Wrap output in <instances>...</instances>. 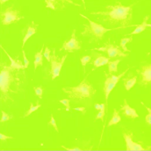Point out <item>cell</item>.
<instances>
[{
	"label": "cell",
	"instance_id": "cell-31",
	"mask_svg": "<svg viewBox=\"0 0 151 151\" xmlns=\"http://www.w3.org/2000/svg\"><path fill=\"white\" fill-rule=\"evenodd\" d=\"M105 111L100 110L99 112L98 113L96 117V120L100 119L102 121H104V116H105Z\"/></svg>",
	"mask_w": 151,
	"mask_h": 151
},
{
	"label": "cell",
	"instance_id": "cell-35",
	"mask_svg": "<svg viewBox=\"0 0 151 151\" xmlns=\"http://www.w3.org/2000/svg\"><path fill=\"white\" fill-rule=\"evenodd\" d=\"M73 110L76 111L81 112L83 113H85L86 112L85 108L84 107H77V108H73Z\"/></svg>",
	"mask_w": 151,
	"mask_h": 151
},
{
	"label": "cell",
	"instance_id": "cell-23",
	"mask_svg": "<svg viewBox=\"0 0 151 151\" xmlns=\"http://www.w3.org/2000/svg\"><path fill=\"white\" fill-rule=\"evenodd\" d=\"M105 57L103 56H100L98 57L93 62V64L95 67H100V64L102 63V61L104 59Z\"/></svg>",
	"mask_w": 151,
	"mask_h": 151
},
{
	"label": "cell",
	"instance_id": "cell-15",
	"mask_svg": "<svg viewBox=\"0 0 151 151\" xmlns=\"http://www.w3.org/2000/svg\"><path fill=\"white\" fill-rule=\"evenodd\" d=\"M46 3V7L47 9H50L53 10H55L56 5L59 3V2H62L63 3L67 2L71 4L76 6H80L81 5L78 4L74 3L72 0H44Z\"/></svg>",
	"mask_w": 151,
	"mask_h": 151
},
{
	"label": "cell",
	"instance_id": "cell-1",
	"mask_svg": "<svg viewBox=\"0 0 151 151\" xmlns=\"http://www.w3.org/2000/svg\"><path fill=\"white\" fill-rule=\"evenodd\" d=\"M133 4L126 6L118 2L115 4L107 5L105 7V11L91 12V15H99L101 20L104 22H108L111 25L120 24L122 26H137V25H128L132 19V6Z\"/></svg>",
	"mask_w": 151,
	"mask_h": 151
},
{
	"label": "cell",
	"instance_id": "cell-17",
	"mask_svg": "<svg viewBox=\"0 0 151 151\" xmlns=\"http://www.w3.org/2000/svg\"><path fill=\"white\" fill-rule=\"evenodd\" d=\"M0 47L4 51V52L6 53V55H7L9 58L10 60L11 61V67H12V68L14 69H24V65H22V63L20 62L19 60H18V61H16V60H14L12 59V58L8 54V53L6 52V51L4 50V48L0 44Z\"/></svg>",
	"mask_w": 151,
	"mask_h": 151
},
{
	"label": "cell",
	"instance_id": "cell-10",
	"mask_svg": "<svg viewBox=\"0 0 151 151\" xmlns=\"http://www.w3.org/2000/svg\"><path fill=\"white\" fill-rule=\"evenodd\" d=\"M124 140L126 144L127 150L128 151L145 150L141 144L133 141V134H123Z\"/></svg>",
	"mask_w": 151,
	"mask_h": 151
},
{
	"label": "cell",
	"instance_id": "cell-7",
	"mask_svg": "<svg viewBox=\"0 0 151 151\" xmlns=\"http://www.w3.org/2000/svg\"><path fill=\"white\" fill-rule=\"evenodd\" d=\"M68 55L66 54L63 57L62 59H58V56L55 55V49L53 50V55L51 56L50 62H51V73L52 75V80L55 79L57 77L60 75V72L62 70V67L64 63L65 59L67 58Z\"/></svg>",
	"mask_w": 151,
	"mask_h": 151
},
{
	"label": "cell",
	"instance_id": "cell-36",
	"mask_svg": "<svg viewBox=\"0 0 151 151\" xmlns=\"http://www.w3.org/2000/svg\"><path fill=\"white\" fill-rule=\"evenodd\" d=\"M99 108L101 111H105V105L104 104H101L99 105Z\"/></svg>",
	"mask_w": 151,
	"mask_h": 151
},
{
	"label": "cell",
	"instance_id": "cell-11",
	"mask_svg": "<svg viewBox=\"0 0 151 151\" xmlns=\"http://www.w3.org/2000/svg\"><path fill=\"white\" fill-rule=\"evenodd\" d=\"M138 73L140 74V80L142 84L147 85L151 82V64L145 65L141 67Z\"/></svg>",
	"mask_w": 151,
	"mask_h": 151
},
{
	"label": "cell",
	"instance_id": "cell-14",
	"mask_svg": "<svg viewBox=\"0 0 151 151\" xmlns=\"http://www.w3.org/2000/svg\"><path fill=\"white\" fill-rule=\"evenodd\" d=\"M150 18V16H146L145 17L142 23L140 25H137L136 28L131 33L127 34L126 35H133L138 34L143 32L147 27H151V24H148L147 21Z\"/></svg>",
	"mask_w": 151,
	"mask_h": 151
},
{
	"label": "cell",
	"instance_id": "cell-16",
	"mask_svg": "<svg viewBox=\"0 0 151 151\" xmlns=\"http://www.w3.org/2000/svg\"><path fill=\"white\" fill-rule=\"evenodd\" d=\"M44 44H43L41 50L39 52L35 53V61L34 62L35 69H36L39 66L43 65V59H42V52H43V48Z\"/></svg>",
	"mask_w": 151,
	"mask_h": 151
},
{
	"label": "cell",
	"instance_id": "cell-2",
	"mask_svg": "<svg viewBox=\"0 0 151 151\" xmlns=\"http://www.w3.org/2000/svg\"><path fill=\"white\" fill-rule=\"evenodd\" d=\"M89 74L78 85L74 87L63 88V91L69 98L76 101H82L90 98L95 94V90L89 82L87 81Z\"/></svg>",
	"mask_w": 151,
	"mask_h": 151
},
{
	"label": "cell",
	"instance_id": "cell-19",
	"mask_svg": "<svg viewBox=\"0 0 151 151\" xmlns=\"http://www.w3.org/2000/svg\"><path fill=\"white\" fill-rule=\"evenodd\" d=\"M121 120V118L119 114V112L115 109L114 110L113 115L110 121L108 123V126L116 125Z\"/></svg>",
	"mask_w": 151,
	"mask_h": 151
},
{
	"label": "cell",
	"instance_id": "cell-13",
	"mask_svg": "<svg viewBox=\"0 0 151 151\" xmlns=\"http://www.w3.org/2000/svg\"><path fill=\"white\" fill-rule=\"evenodd\" d=\"M37 25L35 23L34 21H32L31 25H29L27 26L26 30L24 33V38L23 40V45L22 48H23L26 42L28 39L30 38L32 35L36 33V30H37Z\"/></svg>",
	"mask_w": 151,
	"mask_h": 151
},
{
	"label": "cell",
	"instance_id": "cell-38",
	"mask_svg": "<svg viewBox=\"0 0 151 151\" xmlns=\"http://www.w3.org/2000/svg\"><path fill=\"white\" fill-rule=\"evenodd\" d=\"M9 1V0H0V4H4L6 2L8 1Z\"/></svg>",
	"mask_w": 151,
	"mask_h": 151
},
{
	"label": "cell",
	"instance_id": "cell-9",
	"mask_svg": "<svg viewBox=\"0 0 151 151\" xmlns=\"http://www.w3.org/2000/svg\"><path fill=\"white\" fill-rule=\"evenodd\" d=\"M76 29H73L71 38L69 40L64 42L63 43V47L62 48L60 49V51L64 49L65 50L69 51V52H72L74 51L81 49L80 43L76 39Z\"/></svg>",
	"mask_w": 151,
	"mask_h": 151
},
{
	"label": "cell",
	"instance_id": "cell-28",
	"mask_svg": "<svg viewBox=\"0 0 151 151\" xmlns=\"http://www.w3.org/2000/svg\"><path fill=\"white\" fill-rule=\"evenodd\" d=\"M70 100L67 99H63V100H61L59 101V102L63 104L66 107V111H69L70 109Z\"/></svg>",
	"mask_w": 151,
	"mask_h": 151
},
{
	"label": "cell",
	"instance_id": "cell-21",
	"mask_svg": "<svg viewBox=\"0 0 151 151\" xmlns=\"http://www.w3.org/2000/svg\"><path fill=\"white\" fill-rule=\"evenodd\" d=\"M132 40H133L132 37L124 38L121 39L120 43V46L122 48V49L124 50V51H125V52H131V51L129 50L127 48V47H126V45H127V43L132 42Z\"/></svg>",
	"mask_w": 151,
	"mask_h": 151
},
{
	"label": "cell",
	"instance_id": "cell-5",
	"mask_svg": "<svg viewBox=\"0 0 151 151\" xmlns=\"http://www.w3.org/2000/svg\"><path fill=\"white\" fill-rule=\"evenodd\" d=\"M13 6H9L4 11L0 12V19L3 25H9L12 23H16L24 18V17L19 16L20 11L14 9Z\"/></svg>",
	"mask_w": 151,
	"mask_h": 151
},
{
	"label": "cell",
	"instance_id": "cell-22",
	"mask_svg": "<svg viewBox=\"0 0 151 151\" xmlns=\"http://www.w3.org/2000/svg\"><path fill=\"white\" fill-rule=\"evenodd\" d=\"M41 105L39 104V103H38V101L37 102V104H36L35 106H34L33 104L32 103H30V108L26 113L25 114L24 117L27 118V117H28L31 113L37 111L40 107H41Z\"/></svg>",
	"mask_w": 151,
	"mask_h": 151
},
{
	"label": "cell",
	"instance_id": "cell-6",
	"mask_svg": "<svg viewBox=\"0 0 151 151\" xmlns=\"http://www.w3.org/2000/svg\"><path fill=\"white\" fill-rule=\"evenodd\" d=\"M129 68H127L124 72L119 74V75H114L111 74L110 76H108L106 73V80L104 82V90L105 94L106 102V105L108 104V99L110 93L112 90L116 86V84L119 82L121 78H122L127 72L128 71Z\"/></svg>",
	"mask_w": 151,
	"mask_h": 151
},
{
	"label": "cell",
	"instance_id": "cell-4",
	"mask_svg": "<svg viewBox=\"0 0 151 151\" xmlns=\"http://www.w3.org/2000/svg\"><path fill=\"white\" fill-rule=\"evenodd\" d=\"M14 70L11 66L0 63V91L5 94L9 92L10 86L15 80Z\"/></svg>",
	"mask_w": 151,
	"mask_h": 151
},
{
	"label": "cell",
	"instance_id": "cell-20",
	"mask_svg": "<svg viewBox=\"0 0 151 151\" xmlns=\"http://www.w3.org/2000/svg\"><path fill=\"white\" fill-rule=\"evenodd\" d=\"M121 59H117L114 61H109L108 62V67L110 74L112 72H118V65L120 62Z\"/></svg>",
	"mask_w": 151,
	"mask_h": 151
},
{
	"label": "cell",
	"instance_id": "cell-27",
	"mask_svg": "<svg viewBox=\"0 0 151 151\" xmlns=\"http://www.w3.org/2000/svg\"><path fill=\"white\" fill-rule=\"evenodd\" d=\"M48 124L51 125V126H53L54 128H55V129L56 132H57L58 133H59V130H58V127L57 126L55 120L54 118V116H53L52 114L51 115V119H50V121L49 122Z\"/></svg>",
	"mask_w": 151,
	"mask_h": 151
},
{
	"label": "cell",
	"instance_id": "cell-18",
	"mask_svg": "<svg viewBox=\"0 0 151 151\" xmlns=\"http://www.w3.org/2000/svg\"><path fill=\"white\" fill-rule=\"evenodd\" d=\"M137 78V76H135L130 79L125 78L123 79V80L124 81V87L126 90L128 91L134 87L136 83Z\"/></svg>",
	"mask_w": 151,
	"mask_h": 151
},
{
	"label": "cell",
	"instance_id": "cell-26",
	"mask_svg": "<svg viewBox=\"0 0 151 151\" xmlns=\"http://www.w3.org/2000/svg\"><path fill=\"white\" fill-rule=\"evenodd\" d=\"M50 53H51V51H50V50L49 49L48 47H46V48H45V51H44L43 55H44V56H45L47 60L49 62H50V58H51Z\"/></svg>",
	"mask_w": 151,
	"mask_h": 151
},
{
	"label": "cell",
	"instance_id": "cell-29",
	"mask_svg": "<svg viewBox=\"0 0 151 151\" xmlns=\"http://www.w3.org/2000/svg\"><path fill=\"white\" fill-rule=\"evenodd\" d=\"M2 117L1 118V122H4L5 121H8L10 119V116H9L8 114L4 111H1Z\"/></svg>",
	"mask_w": 151,
	"mask_h": 151
},
{
	"label": "cell",
	"instance_id": "cell-25",
	"mask_svg": "<svg viewBox=\"0 0 151 151\" xmlns=\"http://www.w3.org/2000/svg\"><path fill=\"white\" fill-rule=\"evenodd\" d=\"M91 60V57L89 56H85L81 59V64L83 66H85L87 63H88Z\"/></svg>",
	"mask_w": 151,
	"mask_h": 151
},
{
	"label": "cell",
	"instance_id": "cell-34",
	"mask_svg": "<svg viewBox=\"0 0 151 151\" xmlns=\"http://www.w3.org/2000/svg\"><path fill=\"white\" fill-rule=\"evenodd\" d=\"M13 139V137H11L7 136L0 133V140L4 141V140H7V139Z\"/></svg>",
	"mask_w": 151,
	"mask_h": 151
},
{
	"label": "cell",
	"instance_id": "cell-8",
	"mask_svg": "<svg viewBox=\"0 0 151 151\" xmlns=\"http://www.w3.org/2000/svg\"><path fill=\"white\" fill-rule=\"evenodd\" d=\"M94 49L98 51L106 52L110 59L117 56L126 57L128 56V54H125L122 52L119 46L110 43H106L104 46L100 48H95Z\"/></svg>",
	"mask_w": 151,
	"mask_h": 151
},
{
	"label": "cell",
	"instance_id": "cell-37",
	"mask_svg": "<svg viewBox=\"0 0 151 151\" xmlns=\"http://www.w3.org/2000/svg\"><path fill=\"white\" fill-rule=\"evenodd\" d=\"M99 105L100 104L98 103H96L95 104V108H96V110H99V111L100 110V108H99Z\"/></svg>",
	"mask_w": 151,
	"mask_h": 151
},
{
	"label": "cell",
	"instance_id": "cell-24",
	"mask_svg": "<svg viewBox=\"0 0 151 151\" xmlns=\"http://www.w3.org/2000/svg\"><path fill=\"white\" fill-rule=\"evenodd\" d=\"M35 92L36 96L39 97L40 98H42V93H43V89L42 87H34Z\"/></svg>",
	"mask_w": 151,
	"mask_h": 151
},
{
	"label": "cell",
	"instance_id": "cell-33",
	"mask_svg": "<svg viewBox=\"0 0 151 151\" xmlns=\"http://www.w3.org/2000/svg\"><path fill=\"white\" fill-rule=\"evenodd\" d=\"M62 148H63L64 149H65V150H69V151H79V150H83V149H81V148H77V147H75V148H66V147H65L63 145H62Z\"/></svg>",
	"mask_w": 151,
	"mask_h": 151
},
{
	"label": "cell",
	"instance_id": "cell-12",
	"mask_svg": "<svg viewBox=\"0 0 151 151\" xmlns=\"http://www.w3.org/2000/svg\"><path fill=\"white\" fill-rule=\"evenodd\" d=\"M121 110L122 111L123 114L127 118L134 119L139 117L136 111L130 107L126 99H124V104L122 106Z\"/></svg>",
	"mask_w": 151,
	"mask_h": 151
},
{
	"label": "cell",
	"instance_id": "cell-39",
	"mask_svg": "<svg viewBox=\"0 0 151 151\" xmlns=\"http://www.w3.org/2000/svg\"><path fill=\"white\" fill-rule=\"evenodd\" d=\"M81 1L83 3V6H84V9H86V6H85V1L84 0H81Z\"/></svg>",
	"mask_w": 151,
	"mask_h": 151
},
{
	"label": "cell",
	"instance_id": "cell-30",
	"mask_svg": "<svg viewBox=\"0 0 151 151\" xmlns=\"http://www.w3.org/2000/svg\"><path fill=\"white\" fill-rule=\"evenodd\" d=\"M145 107L149 113V114H147L145 117V120L149 125L151 126V109L146 106H145Z\"/></svg>",
	"mask_w": 151,
	"mask_h": 151
},
{
	"label": "cell",
	"instance_id": "cell-32",
	"mask_svg": "<svg viewBox=\"0 0 151 151\" xmlns=\"http://www.w3.org/2000/svg\"><path fill=\"white\" fill-rule=\"evenodd\" d=\"M22 53H23V59H24V69L27 68L28 67V65L29 64V61L27 58L26 56L25 53L24 51H22Z\"/></svg>",
	"mask_w": 151,
	"mask_h": 151
},
{
	"label": "cell",
	"instance_id": "cell-3",
	"mask_svg": "<svg viewBox=\"0 0 151 151\" xmlns=\"http://www.w3.org/2000/svg\"><path fill=\"white\" fill-rule=\"evenodd\" d=\"M80 15L81 17L87 20L89 23V25H83L84 27L83 28V32L81 33V35H92L97 39L102 40L106 33L108 31L127 27H126L121 26L117 28H106L104 27L102 25L92 21L88 17L81 13H80Z\"/></svg>",
	"mask_w": 151,
	"mask_h": 151
}]
</instances>
